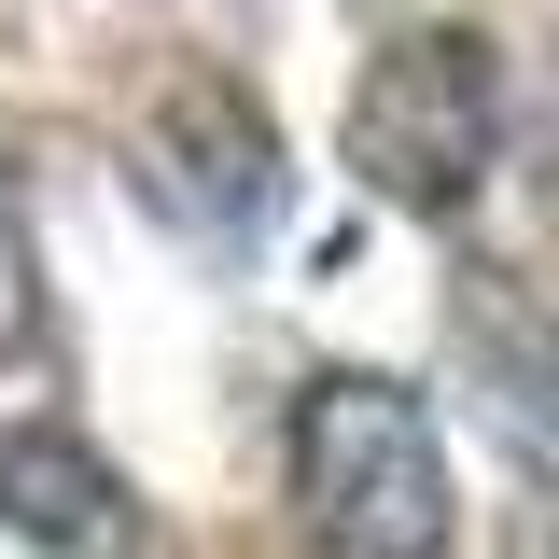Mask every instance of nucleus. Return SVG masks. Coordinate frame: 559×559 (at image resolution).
I'll return each instance as SVG.
<instances>
[{
	"label": "nucleus",
	"mask_w": 559,
	"mask_h": 559,
	"mask_svg": "<svg viewBox=\"0 0 559 559\" xmlns=\"http://www.w3.org/2000/svg\"><path fill=\"white\" fill-rule=\"evenodd\" d=\"M294 503L336 559H448V448H433L419 392L322 378L294 406Z\"/></svg>",
	"instance_id": "nucleus-1"
},
{
	"label": "nucleus",
	"mask_w": 559,
	"mask_h": 559,
	"mask_svg": "<svg viewBox=\"0 0 559 559\" xmlns=\"http://www.w3.org/2000/svg\"><path fill=\"white\" fill-rule=\"evenodd\" d=\"M489 154V57L462 28H433V43H392V57L364 70V98H349V168L378 182V197L406 210H448L476 182Z\"/></svg>",
	"instance_id": "nucleus-2"
},
{
	"label": "nucleus",
	"mask_w": 559,
	"mask_h": 559,
	"mask_svg": "<svg viewBox=\"0 0 559 559\" xmlns=\"http://www.w3.org/2000/svg\"><path fill=\"white\" fill-rule=\"evenodd\" d=\"M140 197L168 210L182 238H210V252L252 238L266 197H280L266 182V112H252L238 84H182V98L154 112V140H140Z\"/></svg>",
	"instance_id": "nucleus-3"
},
{
	"label": "nucleus",
	"mask_w": 559,
	"mask_h": 559,
	"mask_svg": "<svg viewBox=\"0 0 559 559\" xmlns=\"http://www.w3.org/2000/svg\"><path fill=\"white\" fill-rule=\"evenodd\" d=\"M0 532H28V546H57V559H127L140 546L112 462L70 448V433H0Z\"/></svg>",
	"instance_id": "nucleus-4"
},
{
	"label": "nucleus",
	"mask_w": 559,
	"mask_h": 559,
	"mask_svg": "<svg viewBox=\"0 0 559 559\" xmlns=\"http://www.w3.org/2000/svg\"><path fill=\"white\" fill-rule=\"evenodd\" d=\"M28 336V210H14V182H0V349Z\"/></svg>",
	"instance_id": "nucleus-5"
}]
</instances>
